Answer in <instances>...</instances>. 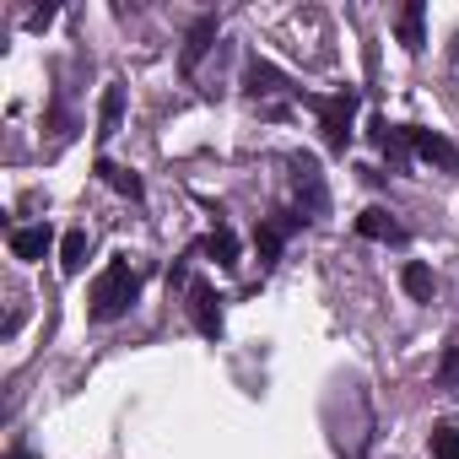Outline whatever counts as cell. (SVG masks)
I'll return each instance as SVG.
<instances>
[{"mask_svg": "<svg viewBox=\"0 0 459 459\" xmlns=\"http://www.w3.org/2000/svg\"><path fill=\"white\" fill-rule=\"evenodd\" d=\"M98 178H103L108 189H119L125 200H141V195H146L141 173H135V168H119V162H108V157H98Z\"/></svg>", "mask_w": 459, "mask_h": 459, "instance_id": "obj_13", "label": "cell"}, {"mask_svg": "<svg viewBox=\"0 0 459 459\" xmlns=\"http://www.w3.org/2000/svg\"><path fill=\"white\" fill-rule=\"evenodd\" d=\"M357 233H362V238H378V244H400V238H405V227H400L384 205H368V211L357 216Z\"/></svg>", "mask_w": 459, "mask_h": 459, "instance_id": "obj_8", "label": "cell"}, {"mask_svg": "<svg viewBox=\"0 0 459 459\" xmlns=\"http://www.w3.org/2000/svg\"><path fill=\"white\" fill-rule=\"evenodd\" d=\"M411 146H416V157L432 162L437 173H459V146H454L443 130H416V125H411Z\"/></svg>", "mask_w": 459, "mask_h": 459, "instance_id": "obj_5", "label": "cell"}, {"mask_svg": "<svg viewBox=\"0 0 459 459\" xmlns=\"http://www.w3.org/2000/svg\"><path fill=\"white\" fill-rule=\"evenodd\" d=\"M87 249H92V244H87V233H82V227H76V233H65V238H60V271H65V276H82V265H87Z\"/></svg>", "mask_w": 459, "mask_h": 459, "instance_id": "obj_15", "label": "cell"}, {"mask_svg": "<svg viewBox=\"0 0 459 459\" xmlns=\"http://www.w3.org/2000/svg\"><path fill=\"white\" fill-rule=\"evenodd\" d=\"M189 319L200 335H221V298L211 292V281H189Z\"/></svg>", "mask_w": 459, "mask_h": 459, "instance_id": "obj_6", "label": "cell"}, {"mask_svg": "<svg viewBox=\"0 0 459 459\" xmlns=\"http://www.w3.org/2000/svg\"><path fill=\"white\" fill-rule=\"evenodd\" d=\"M298 98L319 114L325 146H330V152H346V146H351V119H357V103H362V98H357L351 87H346V92H335V98H319V92H303V87H298Z\"/></svg>", "mask_w": 459, "mask_h": 459, "instance_id": "obj_2", "label": "cell"}, {"mask_svg": "<svg viewBox=\"0 0 459 459\" xmlns=\"http://www.w3.org/2000/svg\"><path fill=\"white\" fill-rule=\"evenodd\" d=\"M49 22H55V6H44V12H33V17H28V28H33V33H39V28H49Z\"/></svg>", "mask_w": 459, "mask_h": 459, "instance_id": "obj_19", "label": "cell"}, {"mask_svg": "<svg viewBox=\"0 0 459 459\" xmlns=\"http://www.w3.org/2000/svg\"><path fill=\"white\" fill-rule=\"evenodd\" d=\"M12 255H17L22 265L44 260V255H49V227H44V221H39V227H12Z\"/></svg>", "mask_w": 459, "mask_h": 459, "instance_id": "obj_9", "label": "cell"}, {"mask_svg": "<svg viewBox=\"0 0 459 459\" xmlns=\"http://www.w3.org/2000/svg\"><path fill=\"white\" fill-rule=\"evenodd\" d=\"M211 44H216V17H200L195 28H189V39H184V55H178V71L184 76H195V65L211 55Z\"/></svg>", "mask_w": 459, "mask_h": 459, "instance_id": "obj_7", "label": "cell"}, {"mask_svg": "<svg viewBox=\"0 0 459 459\" xmlns=\"http://www.w3.org/2000/svg\"><path fill=\"white\" fill-rule=\"evenodd\" d=\"M400 287H405L416 303H432V292H437V281H432L427 265H405V271H400Z\"/></svg>", "mask_w": 459, "mask_h": 459, "instance_id": "obj_16", "label": "cell"}, {"mask_svg": "<svg viewBox=\"0 0 459 459\" xmlns=\"http://www.w3.org/2000/svg\"><path fill=\"white\" fill-rule=\"evenodd\" d=\"M119 119H125V87L108 82V87H103V103H98V141L119 135Z\"/></svg>", "mask_w": 459, "mask_h": 459, "instance_id": "obj_12", "label": "cell"}, {"mask_svg": "<svg viewBox=\"0 0 459 459\" xmlns=\"http://www.w3.org/2000/svg\"><path fill=\"white\" fill-rule=\"evenodd\" d=\"M200 255H211L216 265H227V271H233V265H238V238H233V227H221V221H216L211 233L200 238Z\"/></svg>", "mask_w": 459, "mask_h": 459, "instance_id": "obj_10", "label": "cell"}, {"mask_svg": "<svg viewBox=\"0 0 459 459\" xmlns=\"http://www.w3.org/2000/svg\"><path fill=\"white\" fill-rule=\"evenodd\" d=\"M298 221H303V216H292V211H276V216H265V221H260V233H255L260 265H276V260H281V244L298 233Z\"/></svg>", "mask_w": 459, "mask_h": 459, "instance_id": "obj_4", "label": "cell"}, {"mask_svg": "<svg viewBox=\"0 0 459 459\" xmlns=\"http://www.w3.org/2000/svg\"><path fill=\"white\" fill-rule=\"evenodd\" d=\"M141 298V271L130 265V260H108L103 271H98V281H92V292H87V308H92V319L98 325H114V319H125L130 314V303Z\"/></svg>", "mask_w": 459, "mask_h": 459, "instance_id": "obj_1", "label": "cell"}, {"mask_svg": "<svg viewBox=\"0 0 459 459\" xmlns=\"http://www.w3.org/2000/svg\"><path fill=\"white\" fill-rule=\"evenodd\" d=\"M432 459H459V427H448V421L432 427Z\"/></svg>", "mask_w": 459, "mask_h": 459, "instance_id": "obj_17", "label": "cell"}, {"mask_svg": "<svg viewBox=\"0 0 459 459\" xmlns=\"http://www.w3.org/2000/svg\"><path fill=\"white\" fill-rule=\"evenodd\" d=\"M292 189H298V211H303L308 221L330 216V189H325V173H319V162H314L308 152L292 157Z\"/></svg>", "mask_w": 459, "mask_h": 459, "instance_id": "obj_3", "label": "cell"}, {"mask_svg": "<svg viewBox=\"0 0 459 459\" xmlns=\"http://www.w3.org/2000/svg\"><path fill=\"white\" fill-rule=\"evenodd\" d=\"M437 384H443L448 394H459V341H448V346H443V362H437Z\"/></svg>", "mask_w": 459, "mask_h": 459, "instance_id": "obj_18", "label": "cell"}, {"mask_svg": "<svg viewBox=\"0 0 459 459\" xmlns=\"http://www.w3.org/2000/svg\"><path fill=\"white\" fill-rule=\"evenodd\" d=\"M281 87H287V76H281L276 65H265V60H255V65L244 71V92H249L255 103H260V98H276Z\"/></svg>", "mask_w": 459, "mask_h": 459, "instance_id": "obj_11", "label": "cell"}, {"mask_svg": "<svg viewBox=\"0 0 459 459\" xmlns=\"http://www.w3.org/2000/svg\"><path fill=\"white\" fill-rule=\"evenodd\" d=\"M394 28H400V44H405L411 55H421V44H427V6H421V0H411Z\"/></svg>", "mask_w": 459, "mask_h": 459, "instance_id": "obj_14", "label": "cell"}]
</instances>
